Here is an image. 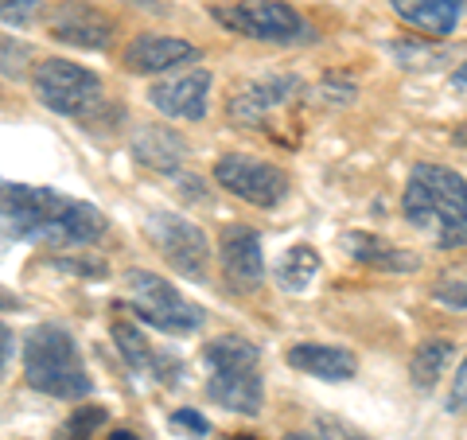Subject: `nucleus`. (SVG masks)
Here are the masks:
<instances>
[{"instance_id": "c85d7f7f", "label": "nucleus", "mask_w": 467, "mask_h": 440, "mask_svg": "<svg viewBox=\"0 0 467 440\" xmlns=\"http://www.w3.org/2000/svg\"><path fill=\"white\" fill-rule=\"evenodd\" d=\"M109 440H144V436H137V433H129V429H113V433H109Z\"/></svg>"}, {"instance_id": "f257e3e1", "label": "nucleus", "mask_w": 467, "mask_h": 440, "mask_svg": "<svg viewBox=\"0 0 467 440\" xmlns=\"http://www.w3.org/2000/svg\"><path fill=\"white\" fill-rule=\"evenodd\" d=\"M0 215H5L8 242H36L51 249H78L106 234V215L94 203L70 199L51 187L5 183L0 195Z\"/></svg>"}, {"instance_id": "9b49d317", "label": "nucleus", "mask_w": 467, "mask_h": 440, "mask_svg": "<svg viewBox=\"0 0 467 440\" xmlns=\"http://www.w3.org/2000/svg\"><path fill=\"white\" fill-rule=\"evenodd\" d=\"M47 32L58 43H70V47L101 51L109 43L113 20L106 12H98L90 0H58V5L47 12Z\"/></svg>"}, {"instance_id": "f3484780", "label": "nucleus", "mask_w": 467, "mask_h": 440, "mask_svg": "<svg viewBox=\"0 0 467 440\" xmlns=\"http://www.w3.org/2000/svg\"><path fill=\"white\" fill-rule=\"evenodd\" d=\"M339 246H343L347 257L362 261V266H374V269L413 273V269L420 266L417 254H409V249L393 246V242H386V238H378V234H370V230H347L343 238H339Z\"/></svg>"}, {"instance_id": "4468645a", "label": "nucleus", "mask_w": 467, "mask_h": 440, "mask_svg": "<svg viewBox=\"0 0 467 440\" xmlns=\"http://www.w3.org/2000/svg\"><path fill=\"white\" fill-rule=\"evenodd\" d=\"M300 90V82L292 79V75H265V79H254V82H245L238 94L230 98V117L238 125H265V117L273 110H281L285 101Z\"/></svg>"}, {"instance_id": "393cba45", "label": "nucleus", "mask_w": 467, "mask_h": 440, "mask_svg": "<svg viewBox=\"0 0 467 440\" xmlns=\"http://www.w3.org/2000/svg\"><path fill=\"white\" fill-rule=\"evenodd\" d=\"M460 409H467V355L460 371L451 374V390H448V414H460Z\"/></svg>"}, {"instance_id": "39448f33", "label": "nucleus", "mask_w": 467, "mask_h": 440, "mask_svg": "<svg viewBox=\"0 0 467 440\" xmlns=\"http://www.w3.org/2000/svg\"><path fill=\"white\" fill-rule=\"evenodd\" d=\"M32 86L36 98L47 110L75 117V121L94 125L98 113H106V90H101V79L90 67H78L70 58H43L32 70Z\"/></svg>"}, {"instance_id": "cd10ccee", "label": "nucleus", "mask_w": 467, "mask_h": 440, "mask_svg": "<svg viewBox=\"0 0 467 440\" xmlns=\"http://www.w3.org/2000/svg\"><path fill=\"white\" fill-rule=\"evenodd\" d=\"M451 82H456V86H460V90H467V58H463V63H460V70H456V79H451Z\"/></svg>"}, {"instance_id": "7c9ffc66", "label": "nucleus", "mask_w": 467, "mask_h": 440, "mask_svg": "<svg viewBox=\"0 0 467 440\" xmlns=\"http://www.w3.org/2000/svg\"><path fill=\"white\" fill-rule=\"evenodd\" d=\"M285 440H319V436H304V433H300V436H285Z\"/></svg>"}, {"instance_id": "bb28decb", "label": "nucleus", "mask_w": 467, "mask_h": 440, "mask_svg": "<svg viewBox=\"0 0 467 440\" xmlns=\"http://www.w3.org/2000/svg\"><path fill=\"white\" fill-rule=\"evenodd\" d=\"M436 300L441 304H451V308H467V281H444L436 285Z\"/></svg>"}, {"instance_id": "20e7f679", "label": "nucleus", "mask_w": 467, "mask_h": 440, "mask_svg": "<svg viewBox=\"0 0 467 440\" xmlns=\"http://www.w3.org/2000/svg\"><path fill=\"white\" fill-rule=\"evenodd\" d=\"M202 362H207V398L214 405L245 417L261 414V405H265V386H261V374H257L261 351L250 340L218 335V340L202 347Z\"/></svg>"}, {"instance_id": "412c9836", "label": "nucleus", "mask_w": 467, "mask_h": 440, "mask_svg": "<svg viewBox=\"0 0 467 440\" xmlns=\"http://www.w3.org/2000/svg\"><path fill=\"white\" fill-rule=\"evenodd\" d=\"M451 359V343L448 340H425L413 351V362H409V378H413L417 390H432L444 378V366Z\"/></svg>"}, {"instance_id": "2f4dec72", "label": "nucleus", "mask_w": 467, "mask_h": 440, "mask_svg": "<svg viewBox=\"0 0 467 440\" xmlns=\"http://www.w3.org/2000/svg\"><path fill=\"white\" fill-rule=\"evenodd\" d=\"M238 440H257V436H238Z\"/></svg>"}, {"instance_id": "a211bd4d", "label": "nucleus", "mask_w": 467, "mask_h": 440, "mask_svg": "<svg viewBox=\"0 0 467 440\" xmlns=\"http://www.w3.org/2000/svg\"><path fill=\"white\" fill-rule=\"evenodd\" d=\"M460 5L463 0H389L393 16L405 20L413 32L429 36V39H444L456 32Z\"/></svg>"}, {"instance_id": "aec40b11", "label": "nucleus", "mask_w": 467, "mask_h": 440, "mask_svg": "<svg viewBox=\"0 0 467 440\" xmlns=\"http://www.w3.org/2000/svg\"><path fill=\"white\" fill-rule=\"evenodd\" d=\"M316 273H319V254H316V246H292L285 249V257L276 261V285H281L285 292H308V285L316 281Z\"/></svg>"}, {"instance_id": "6e6552de", "label": "nucleus", "mask_w": 467, "mask_h": 440, "mask_svg": "<svg viewBox=\"0 0 467 440\" xmlns=\"http://www.w3.org/2000/svg\"><path fill=\"white\" fill-rule=\"evenodd\" d=\"M144 238L152 242V249L180 277H192V281H202V277H207L211 242L192 218L171 215V211H152L144 218Z\"/></svg>"}, {"instance_id": "dca6fc26", "label": "nucleus", "mask_w": 467, "mask_h": 440, "mask_svg": "<svg viewBox=\"0 0 467 440\" xmlns=\"http://www.w3.org/2000/svg\"><path fill=\"white\" fill-rule=\"evenodd\" d=\"M285 362L292 371L319 378V382H347L358 371V359L347 347H331V343H292Z\"/></svg>"}, {"instance_id": "ddd939ff", "label": "nucleus", "mask_w": 467, "mask_h": 440, "mask_svg": "<svg viewBox=\"0 0 467 440\" xmlns=\"http://www.w3.org/2000/svg\"><path fill=\"white\" fill-rule=\"evenodd\" d=\"M113 343L121 351V359L129 362V371L140 374V378H156V382L164 386H180L183 378V362L175 355H164V351H156L149 340L140 335V328L133 324H113Z\"/></svg>"}, {"instance_id": "5701e85b", "label": "nucleus", "mask_w": 467, "mask_h": 440, "mask_svg": "<svg viewBox=\"0 0 467 440\" xmlns=\"http://www.w3.org/2000/svg\"><path fill=\"white\" fill-rule=\"evenodd\" d=\"M36 12H39L36 0H5V5H0L5 27H27V20H32Z\"/></svg>"}, {"instance_id": "f03ea898", "label": "nucleus", "mask_w": 467, "mask_h": 440, "mask_svg": "<svg viewBox=\"0 0 467 440\" xmlns=\"http://www.w3.org/2000/svg\"><path fill=\"white\" fill-rule=\"evenodd\" d=\"M401 215L432 246L441 249L467 246V180L456 168L417 164L405 180Z\"/></svg>"}, {"instance_id": "b1692460", "label": "nucleus", "mask_w": 467, "mask_h": 440, "mask_svg": "<svg viewBox=\"0 0 467 440\" xmlns=\"http://www.w3.org/2000/svg\"><path fill=\"white\" fill-rule=\"evenodd\" d=\"M171 429H183V433H192L195 440H202L211 433V424H207V417H202V414H195V409H175V414H171Z\"/></svg>"}, {"instance_id": "1a4fd4ad", "label": "nucleus", "mask_w": 467, "mask_h": 440, "mask_svg": "<svg viewBox=\"0 0 467 440\" xmlns=\"http://www.w3.org/2000/svg\"><path fill=\"white\" fill-rule=\"evenodd\" d=\"M214 180L226 187L230 195H238L242 203L250 207H281L288 199V172L269 164V160H257V156H223L214 164Z\"/></svg>"}, {"instance_id": "a878e982", "label": "nucleus", "mask_w": 467, "mask_h": 440, "mask_svg": "<svg viewBox=\"0 0 467 440\" xmlns=\"http://www.w3.org/2000/svg\"><path fill=\"white\" fill-rule=\"evenodd\" d=\"M55 269L75 273V277H106V266H101V261H82V257H58Z\"/></svg>"}, {"instance_id": "6ab92c4d", "label": "nucleus", "mask_w": 467, "mask_h": 440, "mask_svg": "<svg viewBox=\"0 0 467 440\" xmlns=\"http://www.w3.org/2000/svg\"><path fill=\"white\" fill-rule=\"evenodd\" d=\"M133 152L140 164L160 168V172H175L187 156V144L171 133V129H160V125H140V133L133 141Z\"/></svg>"}, {"instance_id": "2eb2a0df", "label": "nucleus", "mask_w": 467, "mask_h": 440, "mask_svg": "<svg viewBox=\"0 0 467 440\" xmlns=\"http://www.w3.org/2000/svg\"><path fill=\"white\" fill-rule=\"evenodd\" d=\"M195 58H199V47H195V43H187V39H175V36H137L125 47L121 63H125V70H133V75H160V70L195 63Z\"/></svg>"}, {"instance_id": "f8f14e48", "label": "nucleus", "mask_w": 467, "mask_h": 440, "mask_svg": "<svg viewBox=\"0 0 467 440\" xmlns=\"http://www.w3.org/2000/svg\"><path fill=\"white\" fill-rule=\"evenodd\" d=\"M218 261H223V277L230 292H254L265 277V254H261V238L250 226H226L223 242H218Z\"/></svg>"}, {"instance_id": "0eeeda50", "label": "nucleus", "mask_w": 467, "mask_h": 440, "mask_svg": "<svg viewBox=\"0 0 467 440\" xmlns=\"http://www.w3.org/2000/svg\"><path fill=\"white\" fill-rule=\"evenodd\" d=\"M214 20L230 27L234 36L276 43V47H292V43H312V27L285 0H242V5H218Z\"/></svg>"}, {"instance_id": "c756f323", "label": "nucleus", "mask_w": 467, "mask_h": 440, "mask_svg": "<svg viewBox=\"0 0 467 440\" xmlns=\"http://www.w3.org/2000/svg\"><path fill=\"white\" fill-rule=\"evenodd\" d=\"M451 141H456V144H460V149H467V121H463V125L456 129V137H451Z\"/></svg>"}, {"instance_id": "423d86ee", "label": "nucleus", "mask_w": 467, "mask_h": 440, "mask_svg": "<svg viewBox=\"0 0 467 440\" xmlns=\"http://www.w3.org/2000/svg\"><path fill=\"white\" fill-rule=\"evenodd\" d=\"M121 281L129 292L125 308L140 320V324L171 331V335H192L202 328V320H207V312H202L195 300H187L180 288L168 285L164 277L152 273V269H129Z\"/></svg>"}, {"instance_id": "7ed1b4c3", "label": "nucleus", "mask_w": 467, "mask_h": 440, "mask_svg": "<svg viewBox=\"0 0 467 440\" xmlns=\"http://www.w3.org/2000/svg\"><path fill=\"white\" fill-rule=\"evenodd\" d=\"M24 378L32 390L58 402H82L94 390L75 335L58 324H39L24 340Z\"/></svg>"}, {"instance_id": "9d476101", "label": "nucleus", "mask_w": 467, "mask_h": 440, "mask_svg": "<svg viewBox=\"0 0 467 440\" xmlns=\"http://www.w3.org/2000/svg\"><path fill=\"white\" fill-rule=\"evenodd\" d=\"M207 98H211V70L192 67V70H175V75L152 82L149 101L171 117V121H202L207 117Z\"/></svg>"}, {"instance_id": "4be33fe9", "label": "nucleus", "mask_w": 467, "mask_h": 440, "mask_svg": "<svg viewBox=\"0 0 467 440\" xmlns=\"http://www.w3.org/2000/svg\"><path fill=\"white\" fill-rule=\"evenodd\" d=\"M101 421H106V414H101V409H94V405H90V409H78V414L63 424V433H58L55 440H86Z\"/></svg>"}]
</instances>
